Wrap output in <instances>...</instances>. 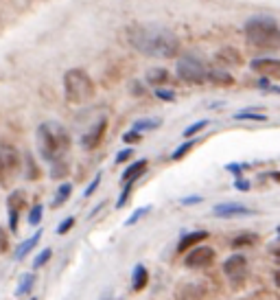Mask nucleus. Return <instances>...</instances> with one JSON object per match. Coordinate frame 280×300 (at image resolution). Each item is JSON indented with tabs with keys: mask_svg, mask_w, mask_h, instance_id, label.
Segmentation results:
<instances>
[{
	"mask_svg": "<svg viewBox=\"0 0 280 300\" xmlns=\"http://www.w3.org/2000/svg\"><path fill=\"white\" fill-rule=\"evenodd\" d=\"M127 42L147 57L169 59L179 53V37L158 24H131L127 29Z\"/></svg>",
	"mask_w": 280,
	"mask_h": 300,
	"instance_id": "1",
	"label": "nucleus"
},
{
	"mask_svg": "<svg viewBox=\"0 0 280 300\" xmlns=\"http://www.w3.org/2000/svg\"><path fill=\"white\" fill-rule=\"evenodd\" d=\"M37 149L49 164L62 162L64 156L70 149V134L66 132L64 125L55 121L42 123L37 127Z\"/></svg>",
	"mask_w": 280,
	"mask_h": 300,
	"instance_id": "2",
	"label": "nucleus"
},
{
	"mask_svg": "<svg viewBox=\"0 0 280 300\" xmlns=\"http://www.w3.org/2000/svg\"><path fill=\"white\" fill-rule=\"evenodd\" d=\"M250 46L265 51H280V22L267 16L250 18L243 26Z\"/></svg>",
	"mask_w": 280,
	"mask_h": 300,
	"instance_id": "3",
	"label": "nucleus"
},
{
	"mask_svg": "<svg viewBox=\"0 0 280 300\" xmlns=\"http://www.w3.org/2000/svg\"><path fill=\"white\" fill-rule=\"evenodd\" d=\"M97 92V85L92 81V77L81 68H70L64 75V95L66 101L72 105L88 103Z\"/></svg>",
	"mask_w": 280,
	"mask_h": 300,
	"instance_id": "4",
	"label": "nucleus"
},
{
	"mask_svg": "<svg viewBox=\"0 0 280 300\" xmlns=\"http://www.w3.org/2000/svg\"><path fill=\"white\" fill-rule=\"evenodd\" d=\"M177 77L186 83H206L208 81V75H210V68L206 66L204 59H199L195 55H182L177 59Z\"/></svg>",
	"mask_w": 280,
	"mask_h": 300,
	"instance_id": "5",
	"label": "nucleus"
},
{
	"mask_svg": "<svg viewBox=\"0 0 280 300\" xmlns=\"http://www.w3.org/2000/svg\"><path fill=\"white\" fill-rule=\"evenodd\" d=\"M20 169V153L13 145L0 143V184H7L16 178Z\"/></svg>",
	"mask_w": 280,
	"mask_h": 300,
	"instance_id": "6",
	"label": "nucleus"
},
{
	"mask_svg": "<svg viewBox=\"0 0 280 300\" xmlns=\"http://www.w3.org/2000/svg\"><path fill=\"white\" fill-rule=\"evenodd\" d=\"M215 250L210 248V245H197V248H193L189 254L184 259V265L191 270H206L210 268L212 263H215Z\"/></svg>",
	"mask_w": 280,
	"mask_h": 300,
	"instance_id": "7",
	"label": "nucleus"
},
{
	"mask_svg": "<svg viewBox=\"0 0 280 300\" xmlns=\"http://www.w3.org/2000/svg\"><path fill=\"white\" fill-rule=\"evenodd\" d=\"M223 274L232 281H243L248 276V259L243 254H232L223 261Z\"/></svg>",
	"mask_w": 280,
	"mask_h": 300,
	"instance_id": "8",
	"label": "nucleus"
},
{
	"mask_svg": "<svg viewBox=\"0 0 280 300\" xmlns=\"http://www.w3.org/2000/svg\"><path fill=\"white\" fill-rule=\"evenodd\" d=\"M212 215L219 217V219H232V217H248V215H254V210L248 208L243 204H237V202H225V204H217L212 208Z\"/></svg>",
	"mask_w": 280,
	"mask_h": 300,
	"instance_id": "9",
	"label": "nucleus"
},
{
	"mask_svg": "<svg viewBox=\"0 0 280 300\" xmlns=\"http://www.w3.org/2000/svg\"><path fill=\"white\" fill-rule=\"evenodd\" d=\"M105 130H108V118H99V123H95V125H92V127L83 134V138H81V147H83V149H88V151L97 149L99 145H101V141H103Z\"/></svg>",
	"mask_w": 280,
	"mask_h": 300,
	"instance_id": "10",
	"label": "nucleus"
},
{
	"mask_svg": "<svg viewBox=\"0 0 280 300\" xmlns=\"http://www.w3.org/2000/svg\"><path fill=\"white\" fill-rule=\"evenodd\" d=\"M250 68L258 72L261 77H276L280 75V59L276 57H258V59H252Z\"/></svg>",
	"mask_w": 280,
	"mask_h": 300,
	"instance_id": "11",
	"label": "nucleus"
},
{
	"mask_svg": "<svg viewBox=\"0 0 280 300\" xmlns=\"http://www.w3.org/2000/svg\"><path fill=\"white\" fill-rule=\"evenodd\" d=\"M208 239V232L206 230H191V232H184L182 239L177 243V252H184V250H191V248H197L202 241Z\"/></svg>",
	"mask_w": 280,
	"mask_h": 300,
	"instance_id": "12",
	"label": "nucleus"
},
{
	"mask_svg": "<svg viewBox=\"0 0 280 300\" xmlns=\"http://www.w3.org/2000/svg\"><path fill=\"white\" fill-rule=\"evenodd\" d=\"M147 164H149V160L147 158H140V160H136V162H131L123 173V184H134L136 180L143 178L145 171H147Z\"/></svg>",
	"mask_w": 280,
	"mask_h": 300,
	"instance_id": "13",
	"label": "nucleus"
},
{
	"mask_svg": "<svg viewBox=\"0 0 280 300\" xmlns=\"http://www.w3.org/2000/svg\"><path fill=\"white\" fill-rule=\"evenodd\" d=\"M26 208V193L22 189H16L9 193V197H7V212H22Z\"/></svg>",
	"mask_w": 280,
	"mask_h": 300,
	"instance_id": "14",
	"label": "nucleus"
},
{
	"mask_svg": "<svg viewBox=\"0 0 280 300\" xmlns=\"http://www.w3.org/2000/svg\"><path fill=\"white\" fill-rule=\"evenodd\" d=\"M149 283V272L143 263H138L134 268V274H131V291H143Z\"/></svg>",
	"mask_w": 280,
	"mask_h": 300,
	"instance_id": "15",
	"label": "nucleus"
},
{
	"mask_svg": "<svg viewBox=\"0 0 280 300\" xmlns=\"http://www.w3.org/2000/svg\"><path fill=\"white\" fill-rule=\"evenodd\" d=\"M39 239H42V232H35V235H33V237H29V239H26V241H22V243H20V245H18V250H16V254H13V256H16V261H22V259H24V256L29 254V252H31V250L37 245V241H39Z\"/></svg>",
	"mask_w": 280,
	"mask_h": 300,
	"instance_id": "16",
	"label": "nucleus"
},
{
	"mask_svg": "<svg viewBox=\"0 0 280 300\" xmlns=\"http://www.w3.org/2000/svg\"><path fill=\"white\" fill-rule=\"evenodd\" d=\"M33 285H35V274H24L22 278H20L18 287H16V298H24L31 294Z\"/></svg>",
	"mask_w": 280,
	"mask_h": 300,
	"instance_id": "17",
	"label": "nucleus"
},
{
	"mask_svg": "<svg viewBox=\"0 0 280 300\" xmlns=\"http://www.w3.org/2000/svg\"><path fill=\"white\" fill-rule=\"evenodd\" d=\"M147 81L151 85H162V83L169 81V70L166 68H151L147 72Z\"/></svg>",
	"mask_w": 280,
	"mask_h": 300,
	"instance_id": "18",
	"label": "nucleus"
},
{
	"mask_svg": "<svg viewBox=\"0 0 280 300\" xmlns=\"http://www.w3.org/2000/svg\"><path fill=\"white\" fill-rule=\"evenodd\" d=\"M258 241V235L256 232H241V235H237L235 239H232V248H245V245H252V243H256Z\"/></svg>",
	"mask_w": 280,
	"mask_h": 300,
	"instance_id": "19",
	"label": "nucleus"
},
{
	"mask_svg": "<svg viewBox=\"0 0 280 300\" xmlns=\"http://www.w3.org/2000/svg\"><path fill=\"white\" fill-rule=\"evenodd\" d=\"M70 193H72V184H70V182H64V184L57 189V193H55V199H53V208H59L62 204L68 202Z\"/></svg>",
	"mask_w": 280,
	"mask_h": 300,
	"instance_id": "20",
	"label": "nucleus"
},
{
	"mask_svg": "<svg viewBox=\"0 0 280 300\" xmlns=\"http://www.w3.org/2000/svg\"><path fill=\"white\" fill-rule=\"evenodd\" d=\"M160 125H162L160 118H140V121H136L134 125H131V130L138 132V134H143V132H147V130H158Z\"/></svg>",
	"mask_w": 280,
	"mask_h": 300,
	"instance_id": "21",
	"label": "nucleus"
},
{
	"mask_svg": "<svg viewBox=\"0 0 280 300\" xmlns=\"http://www.w3.org/2000/svg\"><path fill=\"white\" fill-rule=\"evenodd\" d=\"M208 81L219 83V85H232L235 83V77H232L230 72H225V70H210Z\"/></svg>",
	"mask_w": 280,
	"mask_h": 300,
	"instance_id": "22",
	"label": "nucleus"
},
{
	"mask_svg": "<svg viewBox=\"0 0 280 300\" xmlns=\"http://www.w3.org/2000/svg\"><path fill=\"white\" fill-rule=\"evenodd\" d=\"M235 121H256V123H265L267 121V114L263 112H252V110H243L235 114Z\"/></svg>",
	"mask_w": 280,
	"mask_h": 300,
	"instance_id": "23",
	"label": "nucleus"
},
{
	"mask_svg": "<svg viewBox=\"0 0 280 300\" xmlns=\"http://www.w3.org/2000/svg\"><path fill=\"white\" fill-rule=\"evenodd\" d=\"M217 59L223 64H241V55H239V51L235 49H223L217 53Z\"/></svg>",
	"mask_w": 280,
	"mask_h": 300,
	"instance_id": "24",
	"label": "nucleus"
},
{
	"mask_svg": "<svg viewBox=\"0 0 280 300\" xmlns=\"http://www.w3.org/2000/svg\"><path fill=\"white\" fill-rule=\"evenodd\" d=\"M208 125H210V121H208V118H202V121H197V123L189 125V127L184 130V138H189V141H191L193 136H195V134H199V132H202L204 127H208Z\"/></svg>",
	"mask_w": 280,
	"mask_h": 300,
	"instance_id": "25",
	"label": "nucleus"
},
{
	"mask_svg": "<svg viewBox=\"0 0 280 300\" xmlns=\"http://www.w3.org/2000/svg\"><path fill=\"white\" fill-rule=\"evenodd\" d=\"M149 212H151V206H140V208H136L127 219H125V226H134V224H138L140 219H143L145 215H149Z\"/></svg>",
	"mask_w": 280,
	"mask_h": 300,
	"instance_id": "26",
	"label": "nucleus"
},
{
	"mask_svg": "<svg viewBox=\"0 0 280 300\" xmlns=\"http://www.w3.org/2000/svg\"><path fill=\"white\" fill-rule=\"evenodd\" d=\"M195 145H197V141H195V138H191V141L182 143V145H179V147H177L175 151L171 153V158H173V160H182V158L186 156V153H189L193 147H195Z\"/></svg>",
	"mask_w": 280,
	"mask_h": 300,
	"instance_id": "27",
	"label": "nucleus"
},
{
	"mask_svg": "<svg viewBox=\"0 0 280 300\" xmlns=\"http://www.w3.org/2000/svg\"><path fill=\"white\" fill-rule=\"evenodd\" d=\"M42 215H44V206H33L29 217H26V222H29V226H39V222H42Z\"/></svg>",
	"mask_w": 280,
	"mask_h": 300,
	"instance_id": "28",
	"label": "nucleus"
},
{
	"mask_svg": "<svg viewBox=\"0 0 280 300\" xmlns=\"http://www.w3.org/2000/svg\"><path fill=\"white\" fill-rule=\"evenodd\" d=\"M51 256H53V250H51V248H44V250L35 256V261H33V270H39L44 263H49V259H51Z\"/></svg>",
	"mask_w": 280,
	"mask_h": 300,
	"instance_id": "29",
	"label": "nucleus"
},
{
	"mask_svg": "<svg viewBox=\"0 0 280 300\" xmlns=\"http://www.w3.org/2000/svg\"><path fill=\"white\" fill-rule=\"evenodd\" d=\"M258 88H263V90H267V92H274V95H280V85H276L271 79H267V77H261L258 79Z\"/></svg>",
	"mask_w": 280,
	"mask_h": 300,
	"instance_id": "30",
	"label": "nucleus"
},
{
	"mask_svg": "<svg viewBox=\"0 0 280 300\" xmlns=\"http://www.w3.org/2000/svg\"><path fill=\"white\" fill-rule=\"evenodd\" d=\"M156 97L160 99V101H169V103H173L177 99V95L173 90H164V88H158L156 90Z\"/></svg>",
	"mask_w": 280,
	"mask_h": 300,
	"instance_id": "31",
	"label": "nucleus"
},
{
	"mask_svg": "<svg viewBox=\"0 0 280 300\" xmlns=\"http://www.w3.org/2000/svg\"><path fill=\"white\" fill-rule=\"evenodd\" d=\"M131 186L134 184H123V193H121V197H118V202H116V208H123V206L127 204V199L131 195Z\"/></svg>",
	"mask_w": 280,
	"mask_h": 300,
	"instance_id": "32",
	"label": "nucleus"
},
{
	"mask_svg": "<svg viewBox=\"0 0 280 300\" xmlns=\"http://www.w3.org/2000/svg\"><path fill=\"white\" fill-rule=\"evenodd\" d=\"M250 164H241V162H230V164H225V171H230V173H235V178H243L241 173L243 169H248Z\"/></svg>",
	"mask_w": 280,
	"mask_h": 300,
	"instance_id": "33",
	"label": "nucleus"
},
{
	"mask_svg": "<svg viewBox=\"0 0 280 300\" xmlns=\"http://www.w3.org/2000/svg\"><path fill=\"white\" fill-rule=\"evenodd\" d=\"M72 226H75V217H66L64 222L55 228V232H57V235H66V232H68V230L72 228Z\"/></svg>",
	"mask_w": 280,
	"mask_h": 300,
	"instance_id": "34",
	"label": "nucleus"
},
{
	"mask_svg": "<svg viewBox=\"0 0 280 300\" xmlns=\"http://www.w3.org/2000/svg\"><path fill=\"white\" fill-rule=\"evenodd\" d=\"M101 178H103V173H97V178H95V180H92V182L88 184V189H85V191H83V197H90V195H92V193H95V191L99 189V184H101Z\"/></svg>",
	"mask_w": 280,
	"mask_h": 300,
	"instance_id": "35",
	"label": "nucleus"
},
{
	"mask_svg": "<svg viewBox=\"0 0 280 300\" xmlns=\"http://www.w3.org/2000/svg\"><path fill=\"white\" fill-rule=\"evenodd\" d=\"M7 250H9V232L0 226V254H5Z\"/></svg>",
	"mask_w": 280,
	"mask_h": 300,
	"instance_id": "36",
	"label": "nucleus"
},
{
	"mask_svg": "<svg viewBox=\"0 0 280 300\" xmlns=\"http://www.w3.org/2000/svg\"><path fill=\"white\" fill-rule=\"evenodd\" d=\"M202 195H189V197H182L179 199V204L182 206H195V204H202Z\"/></svg>",
	"mask_w": 280,
	"mask_h": 300,
	"instance_id": "37",
	"label": "nucleus"
},
{
	"mask_svg": "<svg viewBox=\"0 0 280 300\" xmlns=\"http://www.w3.org/2000/svg\"><path fill=\"white\" fill-rule=\"evenodd\" d=\"M123 141L127 145H134V143L140 141V134H138V132H134V130H129V132H125V134H123Z\"/></svg>",
	"mask_w": 280,
	"mask_h": 300,
	"instance_id": "38",
	"label": "nucleus"
},
{
	"mask_svg": "<svg viewBox=\"0 0 280 300\" xmlns=\"http://www.w3.org/2000/svg\"><path fill=\"white\" fill-rule=\"evenodd\" d=\"M131 156H134V149L127 147V149H123V151L116 153V160H114V162H116V164H118V162H125V160H129Z\"/></svg>",
	"mask_w": 280,
	"mask_h": 300,
	"instance_id": "39",
	"label": "nucleus"
},
{
	"mask_svg": "<svg viewBox=\"0 0 280 300\" xmlns=\"http://www.w3.org/2000/svg\"><path fill=\"white\" fill-rule=\"evenodd\" d=\"M235 189L237 191H250V182L245 178H235Z\"/></svg>",
	"mask_w": 280,
	"mask_h": 300,
	"instance_id": "40",
	"label": "nucleus"
},
{
	"mask_svg": "<svg viewBox=\"0 0 280 300\" xmlns=\"http://www.w3.org/2000/svg\"><path fill=\"white\" fill-rule=\"evenodd\" d=\"M280 243V241H278ZM271 254H274L276 259H278V263H280V245H274V248H271Z\"/></svg>",
	"mask_w": 280,
	"mask_h": 300,
	"instance_id": "41",
	"label": "nucleus"
},
{
	"mask_svg": "<svg viewBox=\"0 0 280 300\" xmlns=\"http://www.w3.org/2000/svg\"><path fill=\"white\" fill-rule=\"evenodd\" d=\"M274 283H276V287H280V270L274 274Z\"/></svg>",
	"mask_w": 280,
	"mask_h": 300,
	"instance_id": "42",
	"label": "nucleus"
},
{
	"mask_svg": "<svg viewBox=\"0 0 280 300\" xmlns=\"http://www.w3.org/2000/svg\"><path fill=\"white\" fill-rule=\"evenodd\" d=\"M278 237H280V226H278Z\"/></svg>",
	"mask_w": 280,
	"mask_h": 300,
	"instance_id": "43",
	"label": "nucleus"
},
{
	"mask_svg": "<svg viewBox=\"0 0 280 300\" xmlns=\"http://www.w3.org/2000/svg\"><path fill=\"white\" fill-rule=\"evenodd\" d=\"M31 300H35V298H31Z\"/></svg>",
	"mask_w": 280,
	"mask_h": 300,
	"instance_id": "44",
	"label": "nucleus"
}]
</instances>
